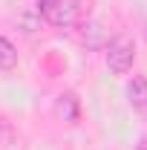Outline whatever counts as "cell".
<instances>
[{"label":"cell","mask_w":147,"mask_h":150,"mask_svg":"<svg viewBox=\"0 0 147 150\" xmlns=\"http://www.w3.org/2000/svg\"><path fill=\"white\" fill-rule=\"evenodd\" d=\"M104 61L112 75H127L136 64V40L130 35H115L104 46Z\"/></svg>","instance_id":"obj_1"},{"label":"cell","mask_w":147,"mask_h":150,"mask_svg":"<svg viewBox=\"0 0 147 150\" xmlns=\"http://www.w3.org/2000/svg\"><path fill=\"white\" fill-rule=\"evenodd\" d=\"M40 18L49 20L58 29H69L81 18V0H55L46 9H40Z\"/></svg>","instance_id":"obj_2"},{"label":"cell","mask_w":147,"mask_h":150,"mask_svg":"<svg viewBox=\"0 0 147 150\" xmlns=\"http://www.w3.org/2000/svg\"><path fill=\"white\" fill-rule=\"evenodd\" d=\"M124 95H127L130 107L139 112H147V78L144 75H133L124 87Z\"/></svg>","instance_id":"obj_3"},{"label":"cell","mask_w":147,"mask_h":150,"mask_svg":"<svg viewBox=\"0 0 147 150\" xmlns=\"http://www.w3.org/2000/svg\"><path fill=\"white\" fill-rule=\"evenodd\" d=\"M55 115L61 121H78V115H81V101H78V95L72 90H66V93H61L55 98Z\"/></svg>","instance_id":"obj_4"},{"label":"cell","mask_w":147,"mask_h":150,"mask_svg":"<svg viewBox=\"0 0 147 150\" xmlns=\"http://www.w3.org/2000/svg\"><path fill=\"white\" fill-rule=\"evenodd\" d=\"M81 43L87 49H101L104 46V29H101L98 20H90V23L81 26Z\"/></svg>","instance_id":"obj_5"},{"label":"cell","mask_w":147,"mask_h":150,"mask_svg":"<svg viewBox=\"0 0 147 150\" xmlns=\"http://www.w3.org/2000/svg\"><path fill=\"white\" fill-rule=\"evenodd\" d=\"M15 67H18V46L6 35H0V69L3 72H12Z\"/></svg>","instance_id":"obj_6"},{"label":"cell","mask_w":147,"mask_h":150,"mask_svg":"<svg viewBox=\"0 0 147 150\" xmlns=\"http://www.w3.org/2000/svg\"><path fill=\"white\" fill-rule=\"evenodd\" d=\"M40 12H37V9H26V12H23V15H20V26H23V32H26V35H32V32H35V29H40Z\"/></svg>","instance_id":"obj_7"},{"label":"cell","mask_w":147,"mask_h":150,"mask_svg":"<svg viewBox=\"0 0 147 150\" xmlns=\"http://www.w3.org/2000/svg\"><path fill=\"white\" fill-rule=\"evenodd\" d=\"M49 3H55V0H37V6H35V9H37V12H40V9H46Z\"/></svg>","instance_id":"obj_8"}]
</instances>
